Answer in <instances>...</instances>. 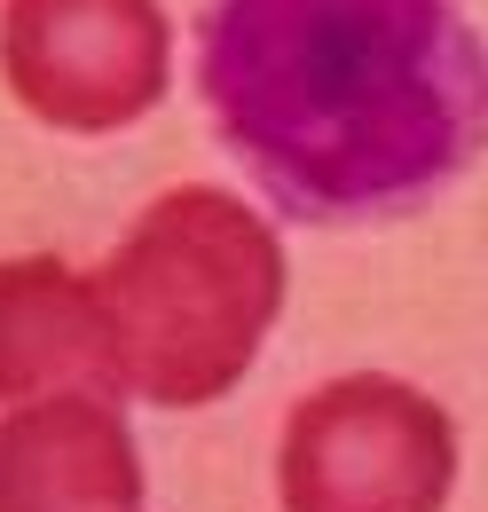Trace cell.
Returning a JSON list of instances; mask_svg holds the SVG:
<instances>
[{
	"instance_id": "cell-1",
	"label": "cell",
	"mask_w": 488,
	"mask_h": 512,
	"mask_svg": "<svg viewBox=\"0 0 488 512\" xmlns=\"http://www.w3.org/2000/svg\"><path fill=\"white\" fill-rule=\"evenodd\" d=\"M213 134L284 221H402L488 150V48L449 0H213Z\"/></svg>"
},
{
	"instance_id": "cell-2",
	"label": "cell",
	"mask_w": 488,
	"mask_h": 512,
	"mask_svg": "<svg viewBox=\"0 0 488 512\" xmlns=\"http://www.w3.org/2000/svg\"><path fill=\"white\" fill-rule=\"evenodd\" d=\"M126 394L158 410L221 402L284 308V253L229 190H166L95 276Z\"/></svg>"
},
{
	"instance_id": "cell-3",
	"label": "cell",
	"mask_w": 488,
	"mask_h": 512,
	"mask_svg": "<svg viewBox=\"0 0 488 512\" xmlns=\"http://www.w3.org/2000/svg\"><path fill=\"white\" fill-rule=\"evenodd\" d=\"M457 481V434L402 379L315 386L276 457L284 512H441Z\"/></svg>"
},
{
	"instance_id": "cell-4",
	"label": "cell",
	"mask_w": 488,
	"mask_h": 512,
	"mask_svg": "<svg viewBox=\"0 0 488 512\" xmlns=\"http://www.w3.org/2000/svg\"><path fill=\"white\" fill-rule=\"evenodd\" d=\"M0 71L32 119L119 134L166 95V16L158 0H8Z\"/></svg>"
},
{
	"instance_id": "cell-5",
	"label": "cell",
	"mask_w": 488,
	"mask_h": 512,
	"mask_svg": "<svg viewBox=\"0 0 488 512\" xmlns=\"http://www.w3.org/2000/svg\"><path fill=\"white\" fill-rule=\"evenodd\" d=\"M40 394H103V402L126 394L95 276L48 253L0 260V402H40Z\"/></svg>"
},
{
	"instance_id": "cell-6",
	"label": "cell",
	"mask_w": 488,
	"mask_h": 512,
	"mask_svg": "<svg viewBox=\"0 0 488 512\" xmlns=\"http://www.w3.org/2000/svg\"><path fill=\"white\" fill-rule=\"evenodd\" d=\"M142 457L103 394H40L0 418V512H134Z\"/></svg>"
}]
</instances>
